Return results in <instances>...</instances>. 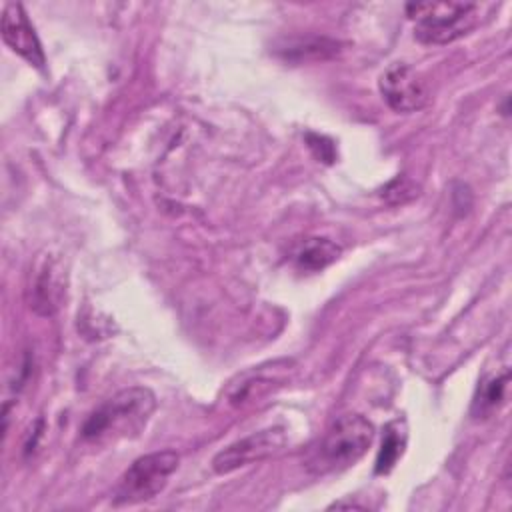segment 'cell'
Returning <instances> with one entry per match:
<instances>
[{"label": "cell", "instance_id": "obj_1", "mask_svg": "<svg viewBox=\"0 0 512 512\" xmlns=\"http://www.w3.org/2000/svg\"><path fill=\"white\" fill-rule=\"evenodd\" d=\"M156 410V396L150 388L130 386L108 400H104L82 424V440L92 444H106L122 438L138 436L152 412Z\"/></svg>", "mask_w": 512, "mask_h": 512}, {"label": "cell", "instance_id": "obj_2", "mask_svg": "<svg viewBox=\"0 0 512 512\" xmlns=\"http://www.w3.org/2000/svg\"><path fill=\"white\" fill-rule=\"evenodd\" d=\"M374 440V426L362 414L340 416L322 436L310 456V470L324 474L358 462Z\"/></svg>", "mask_w": 512, "mask_h": 512}, {"label": "cell", "instance_id": "obj_3", "mask_svg": "<svg viewBox=\"0 0 512 512\" xmlns=\"http://www.w3.org/2000/svg\"><path fill=\"white\" fill-rule=\"evenodd\" d=\"M406 12L416 22L414 36L418 42L448 44L476 26L480 6L472 2H412Z\"/></svg>", "mask_w": 512, "mask_h": 512}, {"label": "cell", "instance_id": "obj_4", "mask_svg": "<svg viewBox=\"0 0 512 512\" xmlns=\"http://www.w3.org/2000/svg\"><path fill=\"white\" fill-rule=\"evenodd\" d=\"M180 456L172 450L150 452L136 458L128 470L120 476L112 504L114 506H132L146 502L160 494L168 484V478L176 472Z\"/></svg>", "mask_w": 512, "mask_h": 512}, {"label": "cell", "instance_id": "obj_5", "mask_svg": "<svg viewBox=\"0 0 512 512\" xmlns=\"http://www.w3.org/2000/svg\"><path fill=\"white\" fill-rule=\"evenodd\" d=\"M66 286L68 274L64 260L52 252L38 254L26 284V302L30 310L38 316H54L64 302Z\"/></svg>", "mask_w": 512, "mask_h": 512}, {"label": "cell", "instance_id": "obj_6", "mask_svg": "<svg viewBox=\"0 0 512 512\" xmlns=\"http://www.w3.org/2000/svg\"><path fill=\"white\" fill-rule=\"evenodd\" d=\"M378 88L384 102L394 112H402V114H410L424 108L430 98L424 76L412 66L402 62L390 64L382 72L378 80Z\"/></svg>", "mask_w": 512, "mask_h": 512}, {"label": "cell", "instance_id": "obj_7", "mask_svg": "<svg viewBox=\"0 0 512 512\" xmlns=\"http://www.w3.org/2000/svg\"><path fill=\"white\" fill-rule=\"evenodd\" d=\"M286 446V434L282 428H266L244 436L212 458V468L216 474H230L252 462H260L278 454Z\"/></svg>", "mask_w": 512, "mask_h": 512}, {"label": "cell", "instance_id": "obj_8", "mask_svg": "<svg viewBox=\"0 0 512 512\" xmlns=\"http://www.w3.org/2000/svg\"><path fill=\"white\" fill-rule=\"evenodd\" d=\"M2 40L6 46L22 56L28 64L42 68L44 66V52L40 40L28 20V14L22 4L8 2L2 12Z\"/></svg>", "mask_w": 512, "mask_h": 512}, {"label": "cell", "instance_id": "obj_9", "mask_svg": "<svg viewBox=\"0 0 512 512\" xmlns=\"http://www.w3.org/2000/svg\"><path fill=\"white\" fill-rule=\"evenodd\" d=\"M340 42L334 38H326V36H294V38H286L282 40L274 52L286 60V62H322V60H330L334 56H338L340 52Z\"/></svg>", "mask_w": 512, "mask_h": 512}, {"label": "cell", "instance_id": "obj_10", "mask_svg": "<svg viewBox=\"0 0 512 512\" xmlns=\"http://www.w3.org/2000/svg\"><path fill=\"white\" fill-rule=\"evenodd\" d=\"M342 254V246L324 236H308L292 248V262L304 272H320Z\"/></svg>", "mask_w": 512, "mask_h": 512}, {"label": "cell", "instance_id": "obj_11", "mask_svg": "<svg viewBox=\"0 0 512 512\" xmlns=\"http://www.w3.org/2000/svg\"><path fill=\"white\" fill-rule=\"evenodd\" d=\"M508 382H510L508 368L484 378L478 386V392H476V398L472 404V412L478 418L492 414L504 402L506 392H508Z\"/></svg>", "mask_w": 512, "mask_h": 512}, {"label": "cell", "instance_id": "obj_12", "mask_svg": "<svg viewBox=\"0 0 512 512\" xmlns=\"http://www.w3.org/2000/svg\"><path fill=\"white\" fill-rule=\"evenodd\" d=\"M404 446H406V426L402 420H394L384 428V438L376 456L374 472L388 474L396 466L398 458L404 454Z\"/></svg>", "mask_w": 512, "mask_h": 512}, {"label": "cell", "instance_id": "obj_13", "mask_svg": "<svg viewBox=\"0 0 512 512\" xmlns=\"http://www.w3.org/2000/svg\"><path fill=\"white\" fill-rule=\"evenodd\" d=\"M414 196H418V186L406 178H396L392 180L384 190H382V198H386L390 204H404L408 200H412Z\"/></svg>", "mask_w": 512, "mask_h": 512}, {"label": "cell", "instance_id": "obj_14", "mask_svg": "<svg viewBox=\"0 0 512 512\" xmlns=\"http://www.w3.org/2000/svg\"><path fill=\"white\" fill-rule=\"evenodd\" d=\"M270 380H264V378H256V380H244L242 384H240V388L238 390H234L232 394H230V402L234 404V406H240V404H244L246 400H250V398H258V396H264L266 392H270Z\"/></svg>", "mask_w": 512, "mask_h": 512}]
</instances>
